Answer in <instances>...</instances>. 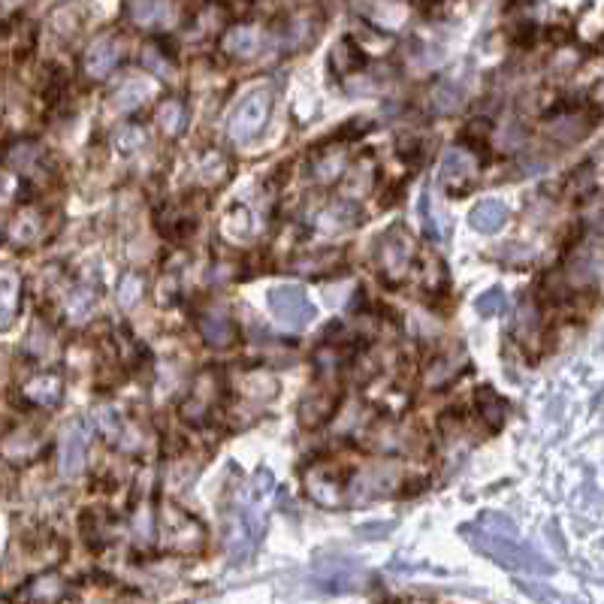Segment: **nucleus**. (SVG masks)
Listing matches in <instances>:
<instances>
[{
    "mask_svg": "<svg viewBox=\"0 0 604 604\" xmlns=\"http://www.w3.org/2000/svg\"><path fill=\"white\" fill-rule=\"evenodd\" d=\"M460 535L475 547L481 550L484 556H490L493 562L505 565V568H514V571H523V574H535V577H550L556 568L553 562H547L541 553H535L532 547L520 544L517 535H496V532H487L481 529L478 523H469L460 529Z\"/></svg>",
    "mask_w": 604,
    "mask_h": 604,
    "instance_id": "nucleus-1",
    "label": "nucleus"
},
{
    "mask_svg": "<svg viewBox=\"0 0 604 604\" xmlns=\"http://www.w3.org/2000/svg\"><path fill=\"white\" fill-rule=\"evenodd\" d=\"M375 263H378V272H381L384 284H390V287H399L402 281L411 278L414 263H417V245H414V239H411L405 224H393L378 236Z\"/></svg>",
    "mask_w": 604,
    "mask_h": 604,
    "instance_id": "nucleus-2",
    "label": "nucleus"
},
{
    "mask_svg": "<svg viewBox=\"0 0 604 604\" xmlns=\"http://www.w3.org/2000/svg\"><path fill=\"white\" fill-rule=\"evenodd\" d=\"M266 309L275 318V324H281L284 330H306L318 318V309H315V302L309 299V293L302 287H293V284L269 287Z\"/></svg>",
    "mask_w": 604,
    "mask_h": 604,
    "instance_id": "nucleus-3",
    "label": "nucleus"
},
{
    "mask_svg": "<svg viewBox=\"0 0 604 604\" xmlns=\"http://www.w3.org/2000/svg\"><path fill=\"white\" fill-rule=\"evenodd\" d=\"M272 115V91L269 88H254L248 91L239 106L233 109L230 115V124H227V133L233 142H251L263 133L266 121Z\"/></svg>",
    "mask_w": 604,
    "mask_h": 604,
    "instance_id": "nucleus-4",
    "label": "nucleus"
},
{
    "mask_svg": "<svg viewBox=\"0 0 604 604\" xmlns=\"http://www.w3.org/2000/svg\"><path fill=\"white\" fill-rule=\"evenodd\" d=\"M478 155H472L469 148H450L444 151V158L438 164V188L447 194V197H466L472 194V188L478 185Z\"/></svg>",
    "mask_w": 604,
    "mask_h": 604,
    "instance_id": "nucleus-5",
    "label": "nucleus"
},
{
    "mask_svg": "<svg viewBox=\"0 0 604 604\" xmlns=\"http://www.w3.org/2000/svg\"><path fill=\"white\" fill-rule=\"evenodd\" d=\"M260 505H263V499H257V496L248 493V502L233 517V526H230V559L236 565L245 562V559H251V553L257 550V544L263 538L266 520L260 514Z\"/></svg>",
    "mask_w": 604,
    "mask_h": 604,
    "instance_id": "nucleus-6",
    "label": "nucleus"
},
{
    "mask_svg": "<svg viewBox=\"0 0 604 604\" xmlns=\"http://www.w3.org/2000/svg\"><path fill=\"white\" fill-rule=\"evenodd\" d=\"M302 484H306V493L324 505V508H336L348 490V472L333 469L330 463H315L302 469Z\"/></svg>",
    "mask_w": 604,
    "mask_h": 604,
    "instance_id": "nucleus-7",
    "label": "nucleus"
},
{
    "mask_svg": "<svg viewBox=\"0 0 604 604\" xmlns=\"http://www.w3.org/2000/svg\"><path fill=\"white\" fill-rule=\"evenodd\" d=\"M221 402V375L218 372H203L194 384V390L188 393V399L182 402L179 414L185 423H194V426H206L212 420V411L215 405Z\"/></svg>",
    "mask_w": 604,
    "mask_h": 604,
    "instance_id": "nucleus-8",
    "label": "nucleus"
},
{
    "mask_svg": "<svg viewBox=\"0 0 604 604\" xmlns=\"http://www.w3.org/2000/svg\"><path fill=\"white\" fill-rule=\"evenodd\" d=\"M88 444H91V432L82 420L67 423V429L58 438V469L64 478H76L85 472L88 463Z\"/></svg>",
    "mask_w": 604,
    "mask_h": 604,
    "instance_id": "nucleus-9",
    "label": "nucleus"
},
{
    "mask_svg": "<svg viewBox=\"0 0 604 604\" xmlns=\"http://www.w3.org/2000/svg\"><path fill=\"white\" fill-rule=\"evenodd\" d=\"M339 405H342V390H336V387H321L318 390L315 387L299 402V423L306 429H321L336 417Z\"/></svg>",
    "mask_w": 604,
    "mask_h": 604,
    "instance_id": "nucleus-10",
    "label": "nucleus"
},
{
    "mask_svg": "<svg viewBox=\"0 0 604 604\" xmlns=\"http://www.w3.org/2000/svg\"><path fill=\"white\" fill-rule=\"evenodd\" d=\"M121 10H124L127 22L142 28V31L170 28L173 16H176L170 0H121Z\"/></svg>",
    "mask_w": 604,
    "mask_h": 604,
    "instance_id": "nucleus-11",
    "label": "nucleus"
},
{
    "mask_svg": "<svg viewBox=\"0 0 604 604\" xmlns=\"http://www.w3.org/2000/svg\"><path fill=\"white\" fill-rule=\"evenodd\" d=\"M124 58V43L118 37H97L88 49H85V73L91 79H106Z\"/></svg>",
    "mask_w": 604,
    "mask_h": 604,
    "instance_id": "nucleus-12",
    "label": "nucleus"
},
{
    "mask_svg": "<svg viewBox=\"0 0 604 604\" xmlns=\"http://www.w3.org/2000/svg\"><path fill=\"white\" fill-rule=\"evenodd\" d=\"M197 327H200L203 342L212 345V348H230L239 339L236 321L227 312H221V309H203L197 315Z\"/></svg>",
    "mask_w": 604,
    "mask_h": 604,
    "instance_id": "nucleus-13",
    "label": "nucleus"
},
{
    "mask_svg": "<svg viewBox=\"0 0 604 604\" xmlns=\"http://www.w3.org/2000/svg\"><path fill=\"white\" fill-rule=\"evenodd\" d=\"M167 532H170V544L176 550H200L206 541V529L197 517L185 514L182 508H170L167 511Z\"/></svg>",
    "mask_w": 604,
    "mask_h": 604,
    "instance_id": "nucleus-14",
    "label": "nucleus"
},
{
    "mask_svg": "<svg viewBox=\"0 0 604 604\" xmlns=\"http://www.w3.org/2000/svg\"><path fill=\"white\" fill-rule=\"evenodd\" d=\"M221 49L233 61H254L260 55V49H263V31L254 28V25H233L224 34Z\"/></svg>",
    "mask_w": 604,
    "mask_h": 604,
    "instance_id": "nucleus-15",
    "label": "nucleus"
},
{
    "mask_svg": "<svg viewBox=\"0 0 604 604\" xmlns=\"http://www.w3.org/2000/svg\"><path fill=\"white\" fill-rule=\"evenodd\" d=\"M360 221H363V209L354 200H339V203H333V206H327V209L318 212L315 227L321 233H327V236H336V233L354 230Z\"/></svg>",
    "mask_w": 604,
    "mask_h": 604,
    "instance_id": "nucleus-16",
    "label": "nucleus"
},
{
    "mask_svg": "<svg viewBox=\"0 0 604 604\" xmlns=\"http://www.w3.org/2000/svg\"><path fill=\"white\" fill-rule=\"evenodd\" d=\"M22 306V278L16 269L0 266V330L13 327Z\"/></svg>",
    "mask_w": 604,
    "mask_h": 604,
    "instance_id": "nucleus-17",
    "label": "nucleus"
},
{
    "mask_svg": "<svg viewBox=\"0 0 604 604\" xmlns=\"http://www.w3.org/2000/svg\"><path fill=\"white\" fill-rule=\"evenodd\" d=\"M369 64V55L363 52V46L354 40V37H342L336 46H333V55H330V67L333 73H339L342 79L354 76V73H363Z\"/></svg>",
    "mask_w": 604,
    "mask_h": 604,
    "instance_id": "nucleus-18",
    "label": "nucleus"
},
{
    "mask_svg": "<svg viewBox=\"0 0 604 604\" xmlns=\"http://www.w3.org/2000/svg\"><path fill=\"white\" fill-rule=\"evenodd\" d=\"M466 363H469V357H466V348H453V351H444V354H438L435 360H432V366H429V375H426V381H429V387H447L450 381H457L463 372H466Z\"/></svg>",
    "mask_w": 604,
    "mask_h": 604,
    "instance_id": "nucleus-19",
    "label": "nucleus"
},
{
    "mask_svg": "<svg viewBox=\"0 0 604 604\" xmlns=\"http://www.w3.org/2000/svg\"><path fill=\"white\" fill-rule=\"evenodd\" d=\"M345 263V251L342 248H321V251H306V254H296L290 260V266L302 275H327L336 272Z\"/></svg>",
    "mask_w": 604,
    "mask_h": 604,
    "instance_id": "nucleus-20",
    "label": "nucleus"
},
{
    "mask_svg": "<svg viewBox=\"0 0 604 604\" xmlns=\"http://www.w3.org/2000/svg\"><path fill=\"white\" fill-rule=\"evenodd\" d=\"M475 408H478V414L484 417V423H487V429H490V432H499V429L505 426L508 414H511L508 399H505V396H499V393H496L490 384L475 390Z\"/></svg>",
    "mask_w": 604,
    "mask_h": 604,
    "instance_id": "nucleus-21",
    "label": "nucleus"
},
{
    "mask_svg": "<svg viewBox=\"0 0 604 604\" xmlns=\"http://www.w3.org/2000/svg\"><path fill=\"white\" fill-rule=\"evenodd\" d=\"M315 568H321L324 586H333V589H351L366 577V571L360 568L357 559H330V562H321Z\"/></svg>",
    "mask_w": 604,
    "mask_h": 604,
    "instance_id": "nucleus-22",
    "label": "nucleus"
},
{
    "mask_svg": "<svg viewBox=\"0 0 604 604\" xmlns=\"http://www.w3.org/2000/svg\"><path fill=\"white\" fill-rule=\"evenodd\" d=\"M508 221V206L502 200H481L472 212H469V224L472 230L484 233V236H493L505 227Z\"/></svg>",
    "mask_w": 604,
    "mask_h": 604,
    "instance_id": "nucleus-23",
    "label": "nucleus"
},
{
    "mask_svg": "<svg viewBox=\"0 0 604 604\" xmlns=\"http://www.w3.org/2000/svg\"><path fill=\"white\" fill-rule=\"evenodd\" d=\"M25 396H28L34 405L52 408V405H58L61 396H64V381H61V375H55V372H43V375H37V378H31V381L25 384Z\"/></svg>",
    "mask_w": 604,
    "mask_h": 604,
    "instance_id": "nucleus-24",
    "label": "nucleus"
},
{
    "mask_svg": "<svg viewBox=\"0 0 604 604\" xmlns=\"http://www.w3.org/2000/svg\"><path fill=\"white\" fill-rule=\"evenodd\" d=\"M345 170H348V155H345L342 148H321L318 151V161L312 167V173H315V179L321 185H330V182L342 179Z\"/></svg>",
    "mask_w": 604,
    "mask_h": 604,
    "instance_id": "nucleus-25",
    "label": "nucleus"
},
{
    "mask_svg": "<svg viewBox=\"0 0 604 604\" xmlns=\"http://www.w3.org/2000/svg\"><path fill=\"white\" fill-rule=\"evenodd\" d=\"M94 306H97V284L94 281H79L73 290H70V296H67V315H70V321H85L91 312H94Z\"/></svg>",
    "mask_w": 604,
    "mask_h": 604,
    "instance_id": "nucleus-26",
    "label": "nucleus"
},
{
    "mask_svg": "<svg viewBox=\"0 0 604 604\" xmlns=\"http://www.w3.org/2000/svg\"><path fill=\"white\" fill-rule=\"evenodd\" d=\"M490 130H493V124L487 118H472L460 133L463 148H469L472 155H478L481 161L490 158Z\"/></svg>",
    "mask_w": 604,
    "mask_h": 604,
    "instance_id": "nucleus-27",
    "label": "nucleus"
},
{
    "mask_svg": "<svg viewBox=\"0 0 604 604\" xmlns=\"http://www.w3.org/2000/svg\"><path fill=\"white\" fill-rule=\"evenodd\" d=\"M148 97H151V82H145V79H130V82H124V85L112 94V106L121 109V112H133V109L142 106Z\"/></svg>",
    "mask_w": 604,
    "mask_h": 604,
    "instance_id": "nucleus-28",
    "label": "nucleus"
},
{
    "mask_svg": "<svg viewBox=\"0 0 604 604\" xmlns=\"http://www.w3.org/2000/svg\"><path fill=\"white\" fill-rule=\"evenodd\" d=\"M155 121H158L161 133L179 136V133L185 130V124H188V112H185L182 100H164V103L158 106V112H155Z\"/></svg>",
    "mask_w": 604,
    "mask_h": 604,
    "instance_id": "nucleus-29",
    "label": "nucleus"
},
{
    "mask_svg": "<svg viewBox=\"0 0 604 604\" xmlns=\"http://www.w3.org/2000/svg\"><path fill=\"white\" fill-rule=\"evenodd\" d=\"M142 64H145L151 73H155V76L167 79L170 70H173V64H176V52H170L167 43H155V46H148V49H145Z\"/></svg>",
    "mask_w": 604,
    "mask_h": 604,
    "instance_id": "nucleus-30",
    "label": "nucleus"
},
{
    "mask_svg": "<svg viewBox=\"0 0 604 604\" xmlns=\"http://www.w3.org/2000/svg\"><path fill=\"white\" fill-rule=\"evenodd\" d=\"M25 595L34 601H58V598H64V580L58 574H43L28 583Z\"/></svg>",
    "mask_w": 604,
    "mask_h": 604,
    "instance_id": "nucleus-31",
    "label": "nucleus"
},
{
    "mask_svg": "<svg viewBox=\"0 0 604 604\" xmlns=\"http://www.w3.org/2000/svg\"><path fill=\"white\" fill-rule=\"evenodd\" d=\"M475 309H478L481 318H496V315H502V312L508 309V296H505V290H502L499 284L490 287V290H484V293L475 299Z\"/></svg>",
    "mask_w": 604,
    "mask_h": 604,
    "instance_id": "nucleus-32",
    "label": "nucleus"
},
{
    "mask_svg": "<svg viewBox=\"0 0 604 604\" xmlns=\"http://www.w3.org/2000/svg\"><path fill=\"white\" fill-rule=\"evenodd\" d=\"M463 88H457L453 82H441L438 88H435V109L441 112V115H447V112H457L460 109V103H463Z\"/></svg>",
    "mask_w": 604,
    "mask_h": 604,
    "instance_id": "nucleus-33",
    "label": "nucleus"
},
{
    "mask_svg": "<svg viewBox=\"0 0 604 604\" xmlns=\"http://www.w3.org/2000/svg\"><path fill=\"white\" fill-rule=\"evenodd\" d=\"M142 290H145V281H142V275H136V272H127V275L121 278V293H118L121 306H124V309H133L136 302L142 299Z\"/></svg>",
    "mask_w": 604,
    "mask_h": 604,
    "instance_id": "nucleus-34",
    "label": "nucleus"
},
{
    "mask_svg": "<svg viewBox=\"0 0 604 604\" xmlns=\"http://www.w3.org/2000/svg\"><path fill=\"white\" fill-rule=\"evenodd\" d=\"M37 233H40V218H37L34 212L16 218V224H13V239H16V242H34Z\"/></svg>",
    "mask_w": 604,
    "mask_h": 604,
    "instance_id": "nucleus-35",
    "label": "nucleus"
},
{
    "mask_svg": "<svg viewBox=\"0 0 604 604\" xmlns=\"http://www.w3.org/2000/svg\"><path fill=\"white\" fill-rule=\"evenodd\" d=\"M37 158H40V145H37V142H19V145L10 151V161H13L16 167H22V170H28Z\"/></svg>",
    "mask_w": 604,
    "mask_h": 604,
    "instance_id": "nucleus-36",
    "label": "nucleus"
},
{
    "mask_svg": "<svg viewBox=\"0 0 604 604\" xmlns=\"http://www.w3.org/2000/svg\"><path fill=\"white\" fill-rule=\"evenodd\" d=\"M115 145H118L121 155H133L136 148H142V145H145V133H142L139 127H124V130L118 133Z\"/></svg>",
    "mask_w": 604,
    "mask_h": 604,
    "instance_id": "nucleus-37",
    "label": "nucleus"
},
{
    "mask_svg": "<svg viewBox=\"0 0 604 604\" xmlns=\"http://www.w3.org/2000/svg\"><path fill=\"white\" fill-rule=\"evenodd\" d=\"M478 526L487 529V532H496V535H517L514 520H508L505 514H484V517L478 520Z\"/></svg>",
    "mask_w": 604,
    "mask_h": 604,
    "instance_id": "nucleus-38",
    "label": "nucleus"
},
{
    "mask_svg": "<svg viewBox=\"0 0 604 604\" xmlns=\"http://www.w3.org/2000/svg\"><path fill=\"white\" fill-rule=\"evenodd\" d=\"M200 170H203V176H209L212 182H224L230 167H227V161H221V155L215 151V155H206V158H203V167H200Z\"/></svg>",
    "mask_w": 604,
    "mask_h": 604,
    "instance_id": "nucleus-39",
    "label": "nucleus"
},
{
    "mask_svg": "<svg viewBox=\"0 0 604 604\" xmlns=\"http://www.w3.org/2000/svg\"><path fill=\"white\" fill-rule=\"evenodd\" d=\"M420 221H423V233H426L429 239H435V236H438V227L432 224V212H429V191H423V194H420Z\"/></svg>",
    "mask_w": 604,
    "mask_h": 604,
    "instance_id": "nucleus-40",
    "label": "nucleus"
},
{
    "mask_svg": "<svg viewBox=\"0 0 604 604\" xmlns=\"http://www.w3.org/2000/svg\"><path fill=\"white\" fill-rule=\"evenodd\" d=\"M133 526H136V535H139L142 541H145V538H151V514H148V511H142V514L136 517V523H133Z\"/></svg>",
    "mask_w": 604,
    "mask_h": 604,
    "instance_id": "nucleus-41",
    "label": "nucleus"
},
{
    "mask_svg": "<svg viewBox=\"0 0 604 604\" xmlns=\"http://www.w3.org/2000/svg\"><path fill=\"white\" fill-rule=\"evenodd\" d=\"M22 4H25V0H0V7H4V10H16Z\"/></svg>",
    "mask_w": 604,
    "mask_h": 604,
    "instance_id": "nucleus-42",
    "label": "nucleus"
},
{
    "mask_svg": "<svg viewBox=\"0 0 604 604\" xmlns=\"http://www.w3.org/2000/svg\"><path fill=\"white\" fill-rule=\"evenodd\" d=\"M0 230H4V224H0Z\"/></svg>",
    "mask_w": 604,
    "mask_h": 604,
    "instance_id": "nucleus-43",
    "label": "nucleus"
}]
</instances>
